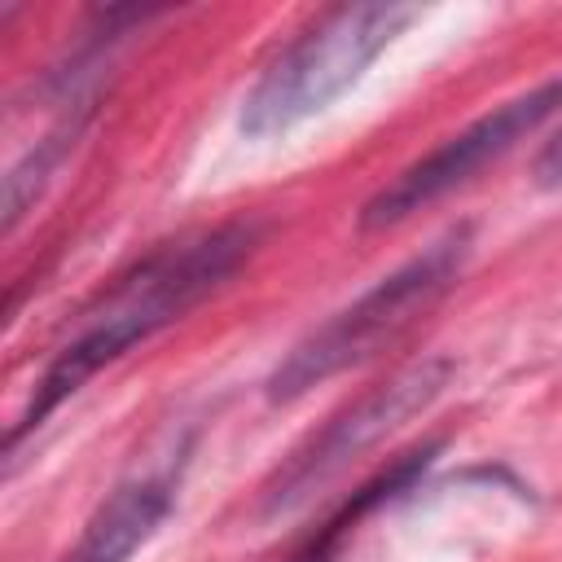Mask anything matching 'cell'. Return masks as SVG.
Returning <instances> with one entry per match:
<instances>
[{"label":"cell","instance_id":"1","mask_svg":"<svg viewBox=\"0 0 562 562\" xmlns=\"http://www.w3.org/2000/svg\"><path fill=\"white\" fill-rule=\"evenodd\" d=\"M259 220H228L206 233L180 237L145 255L136 268H127L114 285L97 294V303L79 316L75 334L53 351L44 378L35 382L31 404L13 422L4 439V457H18V443L26 430H35L61 400H70L92 373H101L110 360L132 351L136 342L154 338L171 321H180L189 307H198L206 294H215L259 246Z\"/></svg>","mask_w":562,"mask_h":562},{"label":"cell","instance_id":"2","mask_svg":"<svg viewBox=\"0 0 562 562\" xmlns=\"http://www.w3.org/2000/svg\"><path fill=\"white\" fill-rule=\"evenodd\" d=\"M474 246V228L457 224L443 237H435L422 255L386 272L373 290H364L356 303L334 312L325 325L307 329L268 373V400L290 404L307 395L312 386L382 356L391 342H400L461 277Z\"/></svg>","mask_w":562,"mask_h":562},{"label":"cell","instance_id":"3","mask_svg":"<svg viewBox=\"0 0 562 562\" xmlns=\"http://www.w3.org/2000/svg\"><path fill=\"white\" fill-rule=\"evenodd\" d=\"M413 22V4H334L316 13L255 79L241 101V132L250 140H272L329 110L369 61Z\"/></svg>","mask_w":562,"mask_h":562},{"label":"cell","instance_id":"4","mask_svg":"<svg viewBox=\"0 0 562 562\" xmlns=\"http://www.w3.org/2000/svg\"><path fill=\"white\" fill-rule=\"evenodd\" d=\"M452 378V360L443 356H426L413 360L404 369H395L391 378L373 382L364 395H356L342 413H334L316 435H307L281 465L277 474L263 483L259 492V509L263 514H285L299 501H307L325 479H334L351 457H360L364 448H373L382 435H391L395 426H404L408 417H417L422 408H430L443 386Z\"/></svg>","mask_w":562,"mask_h":562},{"label":"cell","instance_id":"5","mask_svg":"<svg viewBox=\"0 0 562 562\" xmlns=\"http://www.w3.org/2000/svg\"><path fill=\"white\" fill-rule=\"evenodd\" d=\"M562 110V79H549L505 105H496L492 114L474 119L470 127H461L457 136L439 140L430 154H422L417 162H408L400 176H391L364 206H360V228L378 233L391 228L400 220H408L413 211L448 198L452 189L470 184L487 162H501L518 140H527L544 119H553Z\"/></svg>","mask_w":562,"mask_h":562},{"label":"cell","instance_id":"6","mask_svg":"<svg viewBox=\"0 0 562 562\" xmlns=\"http://www.w3.org/2000/svg\"><path fill=\"white\" fill-rule=\"evenodd\" d=\"M176 505V479L171 474H136L119 483L97 514L88 518L83 536L70 544L61 562H127L171 514Z\"/></svg>","mask_w":562,"mask_h":562},{"label":"cell","instance_id":"7","mask_svg":"<svg viewBox=\"0 0 562 562\" xmlns=\"http://www.w3.org/2000/svg\"><path fill=\"white\" fill-rule=\"evenodd\" d=\"M439 452V439H430V443H422V448H413V452H404L400 461H391L386 470H378L364 487H356L285 562H334V553H338V544L356 531V522L369 514V509H378L382 501H391V496H400V492H408L413 483H417V474L430 465V457Z\"/></svg>","mask_w":562,"mask_h":562}]
</instances>
